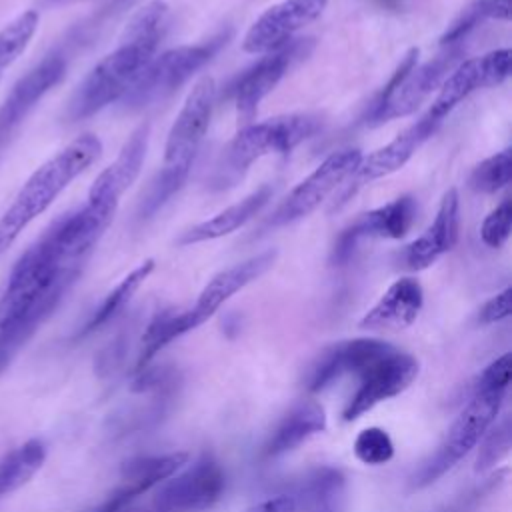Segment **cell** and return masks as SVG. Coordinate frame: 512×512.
Returning <instances> with one entry per match:
<instances>
[{
	"instance_id": "obj_1",
	"label": "cell",
	"mask_w": 512,
	"mask_h": 512,
	"mask_svg": "<svg viewBox=\"0 0 512 512\" xmlns=\"http://www.w3.org/2000/svg\"><path fill=\"white\" fill-rule=\"evenodd\" d=\"M114 212L86 202L54 220L16 260L0 288V374L58 308Z\"/></svg>"
},
{
	"instance_id": "obj_2",
	"label": "cell",
	"mask_w": 512,
	"mask_h": 512,
	"mask_svg": "<svg viewBox=\"0 0 512 512\" xmlns=\"http://www.w3.org/2000/svg\"><path fill=\"white\" fill-rule=\"evenodd\" d=\"M168 12L170 8L164 0H152L134 12L120 34L118 46L76 88L68 104L70 120L94 116L130 90L146 64L156 56L168 26Z\"/></svg>"
},
{
	"instance_id": "obj_3",
	"label": "cell",
	"mask_w": 512,
	"mask_h": 512,
	"mask_svg": "<svg viewBox=\"0 0 512 512\" xmlns=\"http://www.w3.org/2000/svg\"><path fill=\"white\" fill-rule=\"evenodd\" d=\"M100 152V138L96 134H82L30 174L0 216V256L86 168L100 158Z\"/></svg>"
},
{
	"instance_id": "obj_4",
	"label": "cell",
	"mask_w": 512,
	"mask_h": 512,
	"mask_svg": "<svg viewBox=\"0 0 512 512\" xmlns=\"http://www.w3.org/2000/svg\"><path fill=\"white\" fill-rule=\"evenodd\" d=\"M462 54L464 48L460 44H450L428 62L418 64V48H412L370 106L366 122L370 126H380L416 112L418 106L440 88L452 68L460 62Z\"/></svg>"
},
{
	"instance_id": "obj_5",
	"label": "cell",
	"mask_w": 512,
	"mask_h": 512,
	"mask_svg": "<svg viewBox=\"0 0 512 512\" xmlns=\"http://www.w3.org/2000/svg\"><path fill=\"white\" fill-rule=\"evenodd\" d=\"M506 390H470V398L438 448L410 476V490H422L452 470L494 424Z\"/></svg>"
},
{
	"instance_id": "obj_6",
	"label": "cell",
	"mask_w": 512,
	"mask_h": 512,
	"mask_svg": "<svg viewBox=\"0 0 512 512\" xmlns=\"http://www.w3.org/2000/svg\"><path fill=\"white\" fill-rule=\"evenodd\" d=\"M228 36L230 32H222L208 42L176 46L154 56L122 96L126 108L140 110L170 96L226 44Z\"/></svg>"
},
{
	"instance_id": "obj_7",
	"label": "cell",
	"mask_w": 512,
	"mask_h": 512,
	"mask_svg": "<svg viewBox=\"0 0 512 512\" xmlns=\"http://www.w3.org/2000/svg\"><path fill=\"white\" fill-rule=\"evenodd\" d=\"M314 114H284L264 122L244 124L226 152V166L236 176L268 154H288L320 130Z\"/></svg>"
},
{
	"instance_id": "obj_8",
	"label": "cell",
	"mask_w": 512,
	"mask_h": 512,
	"mask_svg": "<svg viewBox=\"0 0 512 512\" xmlns=\"http://www.w3.org/2000/svg\"><path fill=\"white\" fill-rule=\"evenodd\" d=\"M226 472L212 454L198 456L164 480L150 512H208L224 496Z\"/></svg>"
},
{
	"instance_id": "obj_9",
	"label": "cell",
	"mask_w": 512,
	"mask_h": 512,
	"mask_svg": "<svg viewBox=\"0 0 512 512\" xmlns=\"http://www.w3.org/2000/svg\"><path fill=\"white\" fill-rule=\"evenodd\" d=\"M362 154L358 148H346L330 154L314 172L298 182L272 212L270 226H286L312 214L332 192H336L354 172Z\"/></svg>"
},
{
	"instance_id": "obj_10",
	"label": "cell",
	"mask_w": 512,
	"mask_h": 512,
	"mask_svg": "<svg viewBox=\"0 0 512 512\" xmlns=\"http://www.w3.org/2000/svg\"><path fill=\"white\" fill-rule=\"evenodd\" d=\"M418 370L420 364L412 354L392 346L358 374V388L350 396L342 418L346 422L358 420L380 402L398 396L416 380Z\"/></svg>"
},
{
	"instance_id": "obj_11",
	"label": "cell",
	"mask_w": 512,
	"mask_h": 512,
	"mask_svg": "<svg viewBox=\"0 0 512 512\" xmlns=\"http://www.w3.org/2000/svg\"><path fill=\"white\" fill-rule=\"evenodd\" d=\"M214 100L216 84L210 76H202L188 92L178 116L174 118L168 130L162 166L190 170L194 156L208 130Z\"/></svg>"
},
{
	"instance_id": "obj_12",
	"label": "cell",
	"mask_w": 512,
	"mask_h": 512,
	"mask_svg": "<svg viewBox=\"0 0 512 512\" xmlns=\"http://www.w3.org/2000/svg\"><path fill=\"white\" fill-rule=\"evenodd\" d=\"M510 56V48H500L484 56L458 62L440 84L426 114L442 124V120L472 92L502 84L510 76Z\"/></svg>"
},
{
	"instance_id": "obj_13",
	"label": "cell",
	"mask_w": 512,
	"mask_h": 512,
	"mask_svg": "<svg viewBox=\"0 0 512 512\" xmlns=\"http://www.w3.org/2000/svg\"><path fill=\"white\" fill-rule=\"evenodd\" d=\"M310 48L312 38H296L272 52H266L252 68H248L232 86L238 120L250 124L258 104L280 84L290 66L310 52Z\"/></svg>"
},
{
	"instance_id": "obj_14",
	"label": "cell",
	"mask_w": 512,
	"mask_h": 512,
	"mask_svg": "<svg viewBox=\"0 0 512 512\" xmlns=\"http://www.w3.org/2000/svg\"><path fill=\"white\" fill-rule=\"evenodd\" d=\"M416 214H418V202L414 196H408V194L362 214L346 230H342V234L334 242V248L330 254L332 266H344L352 258L360 240L404 238L412 228Z\"/></svg>"
},
{
	"instance_id": "obj_15",
	"label": "cell",
	"mask_w": 512,
	"mask_h": 512,
	"mask_svg": "<svg viewBox=\"0 0 512 512\" xmlns=\"http://www.w3.org/2000/svg\"><path fill=\"white\" fill-rule=\"evenodd\" d=\"M438 126H440V122H436L434 118L424 114L418 122H414L412 126L402 130L394 140L376 148L368 156H362L360 162L356 164L354 172L342 184L338 202L340 204L346 202L364 184L374 182L378 178H384V176L400 170L414 156V152L438 130Z\"/></svg>"
},
{
	"instance_id": "obj_16",
	"label": "cell",
	"mask_w": 512,
	"mask_h": 512,
	"mask_svg": "<svg viewBox=\"0 0 512 512\" xmlns=\"http://www.w3.org/2000/svg\"><path fill=\"white\" fill-rule=\"evenodd\" d=\"M328 0H282L262 12L248 28L242 48L250 54L272 52L314 22L326 8Z\"/></svg>"
},
{
	"instance_id": "obj_17",
	"label": "cell",
	"mask_w": 512,
	"mask_h": 512,
	"mask_svg": "<svg viewBox=\"0 0 512 512\" xmlns=\"http://www.w3.org/2000/svg\"><path fill=\"white\" fill-rule=\"evenodd\" d=\"M66 66L68 62L64 54H48L12 86L0 104V150L8 144L32 108L64 78Z\"/></svg>"
},
{
	"instance_id": "obj_18",
	"label": "cell",
	"mask_w": 512,
	"mask_h": 512,
	"mask_svg": "<svg viewBox=\"0 0 512 512\" xmlns=\"http://www.w3.org/2000/svg\"><path fill=\"white\" fill-rule=\"evenodd\" d=\"M394 344L378 338H354L324 348L310 364L304 378L308 392H322L346 374L358 376L370 362L388 352Z\"/></svg>"
},
{
	"instance_id": "obj_19",
	"label": "cell",
	"mask_w": 512,
	"mask_h": 512,
	"mask_svg": "<svg viewBox=\"0 0 512 512\" xmlns=\"http://www.w3.org/2000/svg\"><path fill=\"white\" fill-rule=\"evenodd\" d=\"M458 230H460V198H458V190L450 188L442 196V202L438 206V212L432 224L398 254L400 266L410 272L426 270L456 246Z\"/></svg>"
},
{
	"instance_id": "obj_20",
	"label": "cell",
	"mask_w": 512,
	"mask_h": 512,
	"mask_svg": "<svg viewBox=\"0 0 512 512\" xmlns=\"http://www.w3.org/2000/svg\"><path fill=\"white\" fill-rule=\"evenodd\" d=\"M190 460L188 452H166L134 456L122 464L120 484L98 506L102 510H118L134 504V500L154 486H160Z\"/></svg>"
},
{
	"instance_id": "obj_21",
	"label": "cell",
	"mask_w": 512,
	"mask_h": 512,
	"mask_svg": "<svg viewBox=\"0 0 512 512\" xmlns=\"http://www.w3.org/2000/svg\"><path fill=\"white\" fill-rule=\"evenodd\" d=\"M150 126L140 124L120 148L118 156L96 176L88 190V204L116 208L120 196L134 184L140 174L146 148H148Z\"/></svg>"
},
{
	"instance_id": "obj_22",
	"label": "cell",
	"mask_w": 512,
	"mask_h": 512,
	"mask_svg": "<svg viewBox=\"0 0 512 512\" xmlns=\"http://www.w3.org/2000/svg\"><path fill=\"white\" fill-rule=\"evenodd\" d=\"M274 262H276V250H266L256 256H250L244 262L224 268L216 276H212L210 282L198 294L194 306L188 308L194 324L200 326L208 318H212L224 302H228L236 292H240L250 282H254L264 272H268L274 266Z\"/></svg>"
},
{
	"instance_id": "obj_23",
	"label": "cell",
	"mask_w": 512,
	"mask_h": 512,
	"mask_svg": "<svg viewBox=\"0 0 512 512\" xmlns=\"http://www.w3.org/2000/svg\"><path fill=\"white\" fill-rule=\"evenodd\" d=\"M424 290L416 278L404 276L388 286L378 302L360 318L362 330H404L422 310Z\"/></svg>"
},
{
	"instance_id": "obj_24",
	"label": "cell",
	"mask_w": 512,
	"mask_h": 512,
	"mask_svg": "<svg viewBox=\"0 0 512 512\" xmlns=\"http://www.w3.org/2000/svg\"><path fill=\"white\" fill-rule=\"evenodd\" d=\"M326 430V412L314 400H302L292 406L262 448L264 458H278L296 450L308 438Z\"/></svg>"
},
{
	"instance_id": "obj_25",
	"label": "cell",
	"mask_w": 512,
	"mask_h": 512,
	"mask_svg": "<svg viewBox=\"0 0 512 512\" xmlns=\"http://www.w3.org/2000/svg\"><path fill=\"white\" fill-rule=\"evenodd\" d=\"M296 512H348V482L334 466H316L300 482Z\"/></svg>"
},
{
	"instance_id": "obj_26",
	"label": "cell",
	"mask_w": 512,
	"mask_h": 512,
	"mask_svg": "<svg viewBox=\"0 0 512 512\" xmlns=\"http://www.w3.org/2000/svg\"><path fill=\"white\" fill-rule=\"evenodd\" d=\"M272 192L274 190H272L270 184H264V186L256 188L254 192H250L240 202H236V204L220 210L212 218H208L204 222H198L192 228H188L178 238V244L180 246H190V244L216 240V238H222L226 234H232L234 230L244 226L248 220H252L268 204V200L272 198Z\"/></svg>"
},
{
	"instance_id": "obj_27",
	"label": "cell",
	"mask_w": 512,
	"mask_h": 512,
	"mask_svg": "<svg viewBox=\"0 0 512 512\" xmlns=\"http://www.w3.org/2000/svg\"><path fill=\"white\" fill-rule=\"evenodd\" d=\"M48 448L44 440L30 438L0 456V500L28 484L44 466Z\"/></svg>"
},
{
	"instance_id": "obj_28",
	"label": "cell",
	"mask_w": 512,
	"mask_h": 512,
	"mask_svg": "<svg viewBox=\"0 0 512 512\" xmlns=\"http://www.w3.org/2000/svg\"><path fill=\"white\" fill-rule=\"evenodd\" d=\"M198 328L192 320L190 310H162L158 312L142 334V344L136 360V372L148 368L152 358L170 342Z\"/></svg>"
},
{
	"instance_id": "obj_29",
	"label": "cell",
	"mask_w": 512,
	"mask_h": 512,
	"mask_svg": "<svg viewBox=\"0 0 512 512\" xmlns=\"http://www.w3.org/2000/svg\"><path fill=\"white\" fill-rule=\"evenodd\" d=\"M154 270V260L148 258L144 262H140L132 272H128L108 294L106 298L100 302V306L92 312V316L88 318V322L82 326V330L78 332L80 338L88 336L90 332L102 328L104 324H108L110 320H114L124 308L126 304L132 300V296L138 292V288L146 282V278L152 274Z\"/></svg>"
},
{
	"instance_id": "obj_30",
	"label": "cell",
	"mask_w": 512,
	"mask_h": 512,
	"mask_svg": "<svg viewBox=\"0 0 512 512\" xmlns=\"http://www.w3.org/2000/svg\"><path fill=\"white\" fill-rule=\"evenodd\" d=\"M484 20H510V0H470L462 14L450 24L442 34L440 44H458L462 42L480 22Z\"/></svg>"
},
{
	"instance_id": "obj_31",
	"label": "cell",
	"mask_w": 512,
	"mask_h": 512,
	"mask_svg": "<svg viewBox=\"0 0 512 512\" xmlns=\"http://www.w3.org/2000/svg\"><path fill=\"white\" fill-rule=\"evenodd\" d=\"M38 12L26 10L0 30V72L12 66L38 30Z\"/></svg>"
},
{
	"instance_id": "obj_32",
	"label": "cell",
	"mask_w": 512,
	"mask_h": 512,
	"mask_svg": "<svg viewBox=\"0 0 512 512\" xmlns=\"http://www.w3.org/2000/svg\"><path fill=\"white\" fill-rule=\"evenodd\" d=\"M188 174L190 170L162 166V170L154 176V180L148 184L146 192L142 194V200L138 206V218L140 220L152 218L182 188Z\"/></svg>"
},
{
	"instance_id": "obj_33",
	"label": "cell",
	"mask_w": 512,
	"mask_h": 512,
	"mask_svg": "<svg viewBox=\"0 0 512 512\" xmlns=\"http://www.w3.org/2000/svg\"><path fill=\"white\" fill-rule=\"evenodd\" d=\"M510 178H512V150L504 148L474 166L468 178V186L474 192L494 194L506 188L510 184Z\"/></svg>"
},
{
	"instance_id": "obj_34",
	"label": "cell",
	"mask_w": 512,
	"mask_h": 512,
	"mask_svg": "<svg viewBox=\"0 0 512 512\" xmlns=\"http://www.w3.org/2000/svg\"><path fill=\"white\" fill-rule=\"evenodd\" d=\"M354 456L366 466H382L394 458V442L384 428H364L354 438Z\"/></svg>"
},
{
	"instance_id": "obj_35",
	"label": "cell",
	"mask_w": 512,
	"mask_h": 512,
	"mask_svg": "<svg viewBox=\"0 0 512 512\" xmlns=\"http://www.w3.org/2000/svg\"><path fill=\"white\" fill-rule=\"evenodd\" d=\"M482 438L484 440L480 444L476 464H474V470L480 474L494 468L510 452V444H512L510 416H504L494 428H488Z\"/></svg>"
},
{
	"instance_id": "obj_36",
	"label": "cell",
	"mask_w": 512,
	"mask_h": 512,
	"mask_svg": "<svg viewBox=\"0 0 512 512\" xmlns=\"http://www.w3.org/2000/svg\"><path fill=\"white\" fill-rule=\"evenodd\" d=\"M512 228V202L510 198H504L482 222L480 226V238L490 248H500L510 236Z\"/></svg>"
},
{
	"instance_id": "obj_37",
	"label": "cell",
	"mask_w": 512,
	"mask_h": 512,
	"mask_svg": "<svg viewBox=\"0 0 512 512\" xmlns=\"http://www.w3.org/2000/svg\"><path fill=\"white\" fill-rule=\"evenodd\" d=\"M510 370H512V356H510V352H506L500 358L492 360L476 376L472 390H508Z\"/></svg>"
},
{
	"instance_id": "obj_38",
	"label": "cell",
	"mask_w": 512,
	"mask_h": 512,
	"mask_svg": "<svg viewBox=\"0 0 512 512\" xmlns=\"http://www.w3.org/2000/svg\"><path fill=\"white\" fill-rule=\"evenodd\" d=\"M502 472L496 476H490L482 486L474 488L472 492L460 496L458 500H454L448 508H444L442 512H478V508L482 506V502L502 484Z\"/></svg>"
},
{
	"instance_id": "obj_39",
	"label": "cell",
	"mask_w": 512,
	"mask_h": 512,
	"mask_svg": "<svg viewBox=\"0 0 512 512\" xmlns=\"http://www.w3.org/2000/svg\"><path fill=\"white\" fill-rule=\"evenodd\" d=\"M512 312V288H504L490 300H486L478 312L480 324H494L508 318Z\"/></svg>"
},
{
	"instance_id": "obj_40",
	"label": "cell",
	"mask_w": 512,
	"mask_h": 512,
	"mask_svg": "<svg viewBox=\"0 0 512 512\" xmlns=\"http://www.w3.org/2000/svg\"><path fill=\"white\" fill-rule=\"evenodd\" d=\"M246 512H296V502H294V496L280 494L254 504Z\"/></svg>"
},
{
	"instance_id": "obj_41",
	"label": "cell",
	"mask_w": 512,
	"mask_h": 512,
	"mask_svg": "<svg viewBox=\"0 0 512 512\" xmlns=\"http://www.w3.org/2000/svg\"><path fill=\"white\" fill-rule=\"evenodd\" d=\"M94 512H150V510H146V508H138V506L130 504V506H124V508H118V510H102V508H96Z\"/></svg>"
}]
</instances>
